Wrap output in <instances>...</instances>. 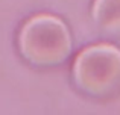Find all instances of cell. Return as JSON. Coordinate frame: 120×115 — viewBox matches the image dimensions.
I'll return each instance as SVG.
<instances>
[{"label":"cell","instance_id":"6da1fadb","mask_svg":"<svg viewBox=\"0 0 120 115\" xmlns=\"http://www.w3.org/2000/svg\"><path fill=\"white\" fill-rule=\"evenodd\" d=\"M20 52L37 65H56L64 62L71 52L68 27L56 15L38 14L29 18L18 36Z\"/></svg>","mask_w":120,"mask_h":115},{"label":"cell","instance_id":"3957f363","mask_svg":"<svg viewBox=\"0 0 120 115\" xmlns=\"http://www.w3.org/2000/svg\"><path fill=\"white\" fill-rule=\"evenodd\" d=\"M91 15L102 30L120 35V0H94Z\"/></svg>","mask_w":120,"mask_h":115},{"label":"cell","instance_id":"7a4b0ae2","mask_svg":"<svg viewBox=\"0 0 120 115\" xmlns=\"http://www.w3.org/2000/svg\"><path fill=\"white\" fill-rule=\"evenodd\" d=\"M78 88L90 95H106L120 86V49L99 42L78 53L73 64Z\"/></svg>","mask_w":120,"mask_h":115}]
</instances>
